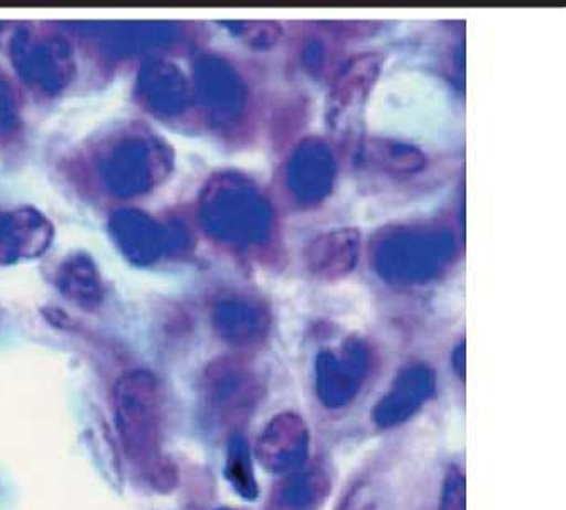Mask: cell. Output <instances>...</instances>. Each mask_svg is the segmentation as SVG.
Returning <instances> with one entry per match:
<instances>
[{
  "instance_id": "1",
  "label": "cell",
  "mask_w": 566,
  "mask_h": 510,
  "mask_svg": "<svg viewBox=\"0 0 566 510\" xmlns=\"http://www.w3.org/2000/svg\"><path fill=\"white\" fill-rule=\"evenodd\" d=\"M115 428L127 460L151 484L169 493L180 475L163 453L165 436V389L161 379L147 369H133L118 375L112 389Z\"/></svg>"
},
{
  "instance_id": "2",
  "label": "cell",
  "mask_w": 566,
  "mask_h": 510,
  "mask_svg": "<svg viewBox=\"0 0 566 510\" xmlns=\"http://www.w3.org/2000/svg\"><path fill=\"white\" fill-rule=\"evenodd\" d=\"M92 159L102 190L117 200L151 193L172 169L168 142L140 124H130L102 140Z\"/></svg>"
},
{
  "instance_id": "3",
  "label": "cell",
  "mask_w": 566,
  "mask_h": 510,
  "mask_svg": "<svg viewBox=\"0 0 566 510\" xmlns=\"http://www.w3.org/2000/svg\"><path fill=\"white\" fill-rule=\"evenodd\" d=\"M9 56L21 82L41 97L63 94L76 75L72 41L51 25H18Z\"/></svg>"
},
{
  "instance_id": "4",
  "label": "cell",
  "mask_w": 566,
  "mask_h": 510,
  "mask_svg": "<svg viewBox=\"0 0 566 510\" xmlns=\"http://www.w3.org/2000/svg\"><path fill=\"white\" fill-rule=\"evenodd\" d=\"M259 200L254 188L239 174L210 178L200 194V222L217 242L245 245L259 237Z\"/></svg>"
},
{
  "instance_id": "5",
  "label": "cell",
  "mask_w": 566,
  "mask_h": 510,
  "mask_svg": "<svg viewBox=\"0 0 566 510\" xmlns=\"http://www.w3.org/2000/svg\"><path fill=\"white\" fill-rule=\"evenodd\" d=\"M201 391L213 416L232 432H241L239 428L261 404L265 387L248 360L229 355L208 363L201 378Z\"/></svg>"
},
{
  "instance_id": "6",
  "label": "cell",
  "mask_w": 566,
  "mask_h": 510,
  "mask_svg": "<svg viewBox=\"0 0 566 510\" xmlns=\"http://www.w3.org/2000/svg\"><path fill=\"white\" fill-rule=\"evenodd\" d=\"M374 357L364 340L348 338L340 353L325 350L316 357L315 391L328 410H342L357 400L370 374Z\"/></svg>"
},
{
  "instance_id": "7",
  "label": "cell",
  "mask_w": 566,
  "mask_h": 510,
  "mask_svg": "<svg viewBox=\"0 0 566 510\" xmlns=\"http://www.w3.org/2000/svg\"><path fill=\"white\" fill-rule=\"evenodd\" d=\"M193 98L217 129L232 126L244 107V87L235 70L217 54H203L195 63Z\"/></svg>"
},
{
  "instance_id": "8",
  "label": "cell",
  "mask_w": 566,
  "mask_h": 510,
  "mask_svg": "<svg viewBox=\"0 0 566 510\" xmlns=\"http://www.w3.org/2000/svg\"><path fill=\"white\" fill-rule=\"evenodd\" d=\"M134 95L147 114L163 120L184 116L193 100V92L184 70L156 54L140 63Z\"/></svg>"
},
{
  "instance_id": "9",
  "label": "cell",
  "mask_w": 566,
  "mask_h": 510,
  "mask_svg": "<svg viewBox=\"0 0 566 510\" xmlns=\"http://www.w3.org/2000/svg\"><path fill=\"white\" fill-rule=\"evenodd\" d=\"M312 451V433L302 414L284 411L265 424L255 457L268 474L287 475L305 467Z\"/></svg>"
},
{
  "instance_id": "10",
  "label": "cell",
  "mask_w": 566,
  "mask_h": 510,
  "mask_svg": "<svg viewBox=\"0 0 566 510\" xmlns=\"http://www.w3.org/2000/svg\"><path fill=\"white\" fill-rule=\"evenodd\" d=\"M108 234L120 254L136 267H151L169 257L168 225L144 210H115Z\"/></svg>"
},
{
  "instance_id": "11",
  "label": "cell",
  "mask_w": 566,
  "mask_h": 510,
  "mask_svg": "<svg viewBox=\"0 0 566 510\" xmlns=\"http://www.w3.org/2000/svg\"><path fill=\"white\" fill-rule=\"evenodd\" d=\"M437 394V374L427 363H409L377 401L373 421L379 429L398 428L420 413Z\"/></svg>"
},
{
  "instance_id": "12",
  "label": "cell",
  "mask_w": 566,
  "mask_h": 510,
  "mask_svg": "<svg viewBox=\"0 0 566 510\" xmlns=\"http://www.w3.org/2000/svg\"><path fill=\"white\" fill-rule=\"evenodd\" d=\"M54 226L34 206L0 212V266L36 259L51 247Z\"/></svg>"
},
{
  "instance_id": "13",
  "label": "cell",
  "mask_w": 566,
  "mask_h": 510,
  "mask_svg": "<svg viewBox=\"0 0 566 510\" xmlns=\"http://www.w3.org/2000/svg\"><path fill=\"white\" fill-rule=\"evenodd\" d=\"M86 33L94 34L98 44L111 59H129L136 54H149L168 47L176 40V25L169 22H112V24L85 25Z\"/></svg>"
},
{
  "instance_id": "14",
  "label": "cell",
  "mask_w": 566,
  "mask_h": 510,
  "mask_svg": "<svg viewBox=\"0 0 566 510\" xmlns=\"http://www.w3.org/2000/svg\"><path fill=\"white\" fill-rule=\"evenodd\" d=\"M212 323L223 342L237 349L259 346L270 331L264 306L242 296H223L212 308Z\"/></svg>"
},
{
  "instance_id": "15",
  "label": "cell",
  "mask_w": 566,
  "mask_h": 510,
  "mask_svg": "<svg viewBox=\"0 0 566 510\" xmlns=\"http://www.w3.org/2000/svg\"><path fill=\"white\" fill-rule=\"evenodd\" d=\"M380 53H360L345 63L335 76L328 97V120L340 126L355 108H360L369 97L377 76L382 72Z\"/></svg>"
},
{
  "instance_id": "16",
  "label": "cell",
  "mask_w": 566,
  "mask_h": 510,
  "mask_svg": "<svg viewBox=\"0 0 566 510\" xmlns=\"http://www.w3.org/2000/svg\"><path fill=\"white\" fill-rule=\"evenodd\" d=\"M363 237L357 229H335L316 235L303 252L306 269L322 279H338L359 263Z\"/></svg>"
},
{
  "instance_id": "17",
  "label": "cell",
  "mask_w": 566,
  "mask_h": 510,
  "mask_svg": "<svg viewBox=\"0 0 566 510\" xmlns=\"http://www.w3.org/2000/svg\"><path fill=\"white\" fill-rule=\"evenodd\" d=\"M54 283L63 298L80 309L95 311L104 302V277L94 257L86 252H72L66 255L57 266Z\"/></svg>"
},
{
  "instance_id": "18",
  "label": "cell",
  "mask_w": 566,
  "mask_h": 510,
  "mask_svg": "<svg viewBox=\"0 0 566 510\" xmlns=\"http://www.w3.org/2000/svg\"><path fill=\"white\" fill-rule=\"evenodd\" d=\"M332 493V478L319 465L303 467L286 475L274 500L280 510H319Z\"/></svg>"
},
{
  "instance_id": "19",
  "label": "cell",
  "mask_w": 566,
  "mask_h": 510,
  "mask_svg": "<svg viewBox=\"0 0 566 510\" xmlns=\"http://www.w3.org/2000/svg\"><path fill=\"white\" fill-rule=\"evenodd\" d=\"M363 159L391 174H416L427 166V156L415 146L384 137H369L363 145Z\"/></svg>"
},
{
  "instance_id": "20",
  "label": "cell",
  "mask_w": 566,
  "mask_h": 510,
  "mask_svg": "<svg viewBox=\"0 0 566 510\" xmlns=\"http://www.w3.org/2000/svg\"><path fill=\"white\" fill-rule=\"evenodd\" d=\"M226 477L230 487L242 499L254 502L259 497V484L252 464L248 438L241 432H232L227 445Z\"/></svg>"
},
{
  "instance_id": "21",
  "label": "cell",
  "mask_w": 566,
  "mask_h": 510,
  "mask_svg": "<svg viewBox=\"0 0 566 510\" xmlns=\"http://www.w3.org/2000/svg\"><path fill=\"white\" fill-rule=\"evenodd\" d=\"M24 134L21 97L4 70H0V148L19 145Z\"/></svg>"
},
{
  "instance_id": "22",
  "label": "cell",
  "mask_w": 566,
  "mask_h": 510,
  "mask_svg": "<svg viewBox=\"0 0 566 510\" xmlns=\"http://www.w3.org/2000/svg\"><path fill=\"white\" fill-rule=\"evenodd\" d=\"M438 510H467V480L460 467H450L441 486Z\"/></svg>"
},
{
  "instance_id": "23",
  "label": "cell",
  "mask_w": 566,
  "mask_h": 510,
  "mask_svg": "<svg viewBox=\"0 0 566 510\" xmlns=\"http://www.w3.org/2000/svg\"><path fill=\"white\" fill-rule=\"evenodd\" d=\"M233 31H241L244 40L255 47H270L277 43L281 36V25L277 22H232Z\"/></svg>"
},
{
  "instance_id": "24",
  "label": "cell",
  "mask_w": 566,
  "mask_h": 510,
  "mask_svg": "<svg viewBox=\"0 0 566 510\" xmlns=\"http://www.w3.org/2000/svg\"><path fill=\"white\" fill-rule=\"evenodd\" d=\"M377 493L373 484L367 480L355 481L345 492L335 510H376Z\"/></svg>"
},
{
  "instance_id": "25",
  "label": "cell",
  "mask_w": 566,
  "mask_h": 510,
  "mask_svg": "<svg viewBox=\"0 0 566 510\" xmlns=\"http://www.w3.org/2000/svg\"><path fill=\"white\" fill-rule=\"evenodd\" d=\"M453 369H455L457 375L462 381H465V342H460L457 346L455 352L452 355Z\"/></svg>"
},
{
  "instance_id": "26",
  "label": "cell",
  "mask_w": 566,
  "mask_h": 510,
  "mask_svg": "<svg viewBox=\"0 0 566 510\" xmlns=\"http://www.w3.org/2000/svg\"><path fill=\"white\" fill-rule=\"evenodd\" d=\"M217 510H239V509H229V507H223V509H217Z\"/></svg>"
}]
</instances>
